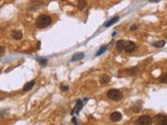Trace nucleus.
Masks as SVG:
<instances>
[{"label": "nucleus", "instance_id": "412c9836", "mask_svg": "<svg viewBox=\"0 0 167 125\" xmlns=\"http://www.w3.org/2000/svg\"><path fill=\"white\" fill-rule=\"evenodd\" d=\"M46 63H47V60H41V61H40L41 66H45Z\"/></svg>", "mask_w": 167, "mask_h": 125}, {"label": "nucleus", "instance_id": "0eeeda50", "mask_svg": "<svg viewBox=\"0 0 167 125\" xmlns=\"http://www.w3.org/2000/svg\"><path fill=\"white\" fill-rule=\"evenodd\" d=\"M110 119H111V121H113V122H118L122 119V115L119 113V112H114V113L111 114Z\"/></svg>", "mask_w": 167, "mask_h": 125}, {"label": "nucleus", "instance_id": "a211bd4d", "mask_svg": "<svg viewBox=\"0 0 167 125\" xmlns=\"http://www.w3.org/2000/svg\"><path fill=\"white\" fill-rule=\"evenodd\" d=\"M105 50H107V47H105H105H102V49L98 50V52H97V53H96V55H100V54H102V52H105Z\"/></svg>", "mask_w": 167, "mask_h": 125}, {"label": "nucleus", "instance_id": "f3484780", "mask_svg": "<svg viewBox=\"0 0 167 125\" xmlns=\"http://www.w3.org/2000/svg\"><path fill=\"white\" fill-rule=\"evenodd\" d=\"M160 82H163V83H167V75L166 74H164V75H162L161 77H160Z\"/></svg>", "mask_w": 167, "mask_h": 125}, {"label": "nucleus", "instance_id": "7ed1b4c3", "mask_svg": "<svg viewBox=\"0 0 167 125\" xmlns=\"http://www.w3.org/2000/svg\"><path fill=\"white\" fill-rule=\"evenodd\" d=\"M151 123H153V119H151L150 116H147V115L141 116L136 121V124H139V125H150Z\"/></svg>", "mask_w": 167, "mask_h": 125}, {"label": "nucleus", "instance_id": "9b49d317", "mask_svg": "<svg viewBox=\"0 0 167 125\" xmlns=\"http://www.w3.org/2000/svg\"><path fill=\"white\" fill-rule=\"evenodd\" d=\"M86 6H87V1H86V0H78V1H77L78 10H83L84 8H86Z\"/></svg>", "mask_w": 167, "mask_h": 125}, {"label": "nucleus", "instance_id": "dca6fc26", "mask_svg": "<svg viewBox=\"0 0 167 125\" xmlns=\"http://www.w3.org/2000/svg\"><path fill=\"white\" fill-rule=\"evenodd\" d=\"M164 45H165V42L164 41H159V42H157V43L153 44V46L157 48H161V47H163Z\"/></svg>", "mask_w": 167, "mask_h": 125}, {"label": "nucleus", "instance_id": "f8f14e48", "mask_svg": "<svg viewBox=\"0 0 167 125\" xmlns=\"http://www.w3.org/2000/svg\"><path fill=\"white\" fill-rule=\"evenodd\" d=\"M82 107H83V102H82V100H80V99H78L77 100V104H76V109H74L72 113H73V114L74 113H78V112L82 109Z\"/></svg>", "mask_w": 167, "mask_h": 125}, {"label": "nucleus", "instance_id": "6ab92c4d", "mask_svg": "<svg viewBox=\"0 0 167 125\" xmlns=\"http://www.w3.org/2000/svg\"><path fill=\"white\" fill-rule=\"evenodd\" d=\"M4 53H5V49H4L3 47H1V46H0V58H1V56H3Z\"/></svg>", "mask_w": 167, "mask_h": 125}, {"label": "nucleus", "instance_id": "20e7f679", "mask_svg": "<svg viewBox=\"0 0 167 125\" xmlns=\"http://www.w3.org/2000/svg\"><path fill=\"white\" fill-rule=\"evenodd\" d=\"M43 1H40V0H34L32 2L29 3V6H28V10L29 12H35V10H39L40 7L43 6Z\"/></svg>", "mask_w": 167, "mask_h": 125}, {"label": "nucleus", "instance_id": "5701e85b", "mask_svg": "<svg viewBox=\"0 0 167 125\" xmlns=\"http://www.w3.org/2000/svg\"><path fill=\"white\" fill-rule=\"evenodd\" d=\"M150 2H155V1H160V0H149Z\"/></svg>", "mask_w": 167, "mask_h": 125}, {"label": "nucleus", "instance_id": "6e6552de", "mask_svg": "<svg viewBox=\"0 0 167 125\" xmlns=\"http://www.w3.org/2000/svg\"><path fill=\"white\" fill-rule=\"evenodd\" d=\"M12 38L14 39V40H21L22 38H23V34H22V32L20 30H14V31L12 32Z\"/></svg>", "mask_w": 167, "mask_h": 125}, {"label": "nucleus", "instance_id": "b1692460", "mask_svg": "<svg viewBox=\"0 0 167 125\" xmlns=\"http://www.w3.org/2000/svg\"><path fill=\"white\" fill-rule=\"evenodd\" d=\"M62 1H66V0H62Z\"/></svg>", "mask_w": 167, "mask_h": 125}, {"label": "nucleus", "instance_id": "f03ea898", "mask_svg": "<svg viewBox=\"0 0 167 125\" xmlns=\"http://www.w3.org/2000/svg\"><path fill=\"white\" fill-rule=\"evenodd\" d=\"M107 96L109 97V99L113 101H119L122 99V93L118 90H110L107 93Z\"/></svg>", "mask_w": 167, "mask_h": 125}, {"label": "nucleus", "instance_id": "423d86ee", "mask_svg": "<svg viewBox=\"0 0 167 125\" xmlns=\"http://www.w3.org/2000/svg\"><path fill=\"white\" fill-rule=\"evenodd\" d=\"M136 49V44L132 41L124 42V50L126 52H133Z\"/></svg>", "mask_w": 167, "mask_h": 125}, {"label": "nucleus", "instance_id": "f257e3e1", "mask_svg": "<svg viewBox=\"0 0 167 125\" xmlns=\"http://www.w3.org/2000/svg\"><path fill=\"white\" fill-rule=\"evenodd\" d=\"M51 18L47 15H41L36 19V26L38 28H46L51 24Z\"/></svg>", "mask_w": 167, "mask_h": 125}, {"label": "nucleus", "instance_id": "ddd939ff", "mask_svg": "<svg viewBox=\"0 0 167 125\" xmlns=\"http://www.w3.org/2000/svg\"><path fill=\"white\" fill-rule=\"evenodd\" d=\"M84 55H85V54H84L83 52H78V53L74 54V55L72 56L71 61H78V60H82V58H84Z\"/></svg>", "mask_w": 167, "mask_h": 125}, {"label": "nucleus", "instance_id": "aec40b11", "mask_svg": "<svg viewBox=\"0 0 167 125\" xmlns=\"http://www.w3.org/2000/svg\"><path fill=\"white\" fill-rule=\"evenodd\" d=\"M61 90H62V91H68V90H69V87H68V85H61Z\"/></svg>", "mask_w": 167, "mask_h": 125}, {"label": "nucleus", "instance_id": "393cba45", "mask_svg": "<svg viewBox=\"0 0 167 125\" xmlns=\"http://www.w3.org/2000/svg\"><path fill=\"white\" fill-rule=\"evenodd\" d=\"M0 1H1V0H0Z\"/></svg>", "mask_w": 167, "mask_h": 125}, {"label": "nucleus", "instance_id": "4468645a", "mask_svg": "<svg viewBox=\"0 0 167 125\" xmlns=\"http://www.w3.org/2000/svg\"><path fill=\"white\" fill-rule=\"evenodd\" d=\"M118 19H119V17H114L113 19H111L109 22H107V23H105V27H109V26H111L112 24L116 23V21H118Z\"/></svg>", "mask_w": 167, "mask_h": 125}, {"label": "nucleus", "instance_id": "2eb2a0df", "mask_svg": "<svg viewBox=\"0 0 167 125\" xmlns=\"http://www.w3.org/2000/svg\"><path fill=\"white\" fill-rule=\"evenodd\" d=\"M110 76H108V75H102V76H100V79H99V82H102V83H107V82H110Z\"/></svg>", "mask_w": 167, "mask_h": 125}, {"label": "nucleus", "instance_id": "9d476101", "mask_svg": "<svg viewBox=\"0 0 167 125\" xmlns=\"http://www.w3.org/2000/svg\"><path fill=\"white\" fill-rule=\"evenodd\" d=\"M116 50H117V52H119V53L123 51L124 50V41L120 40L116 43Z\"/></svg>", "mask_w": 167, "mask_h": 125}, {"label": "nucleus", "instance_id": "1a4fd4ad", "mask_svg": "<svg viewBox=\"0 0 167 125\" xmlns=\"http://www.w3.org/2000/svg\"><path fill=\"white\" fill-rule=\"evenodd\" d=\"M35 85H36V82H35V80H32V82L25 83V85H24V87H23V91H25V92L30 91V90H32V88L35 87Z\"/></svg>", "mask_w": 167, "mask_h": 125}, {"label": "nucleus", "instance_id": "4be33fe9", "mask_svg": "<svg viewBox=\"0 0 167 125\" xmlns=\"http://www.w3.org/2000/svg\"><path fill=\"white\" fill-rule=\"evenodd\" d=\"M136 28H137V25H134V26H132V27H131V30L133 31V30H135Z\"/></svg>", "mask_w": 167, "mask_h": 125}, {"label": "nucleus", "instance_id": "39448f33", "mask_svg": "<svg viewBox=\"0 0 167 125\" xmlns=\"http://www.w3.org/2000/svg\"><path fill=\"white\" fill-rule=\"evenodd\" d=\"M156 119V122H157V124L159 125H167V116L165 115H156L155 117Z\"/></svg>", "mask_w": 167, "mask_h": 125}]
</instances>
